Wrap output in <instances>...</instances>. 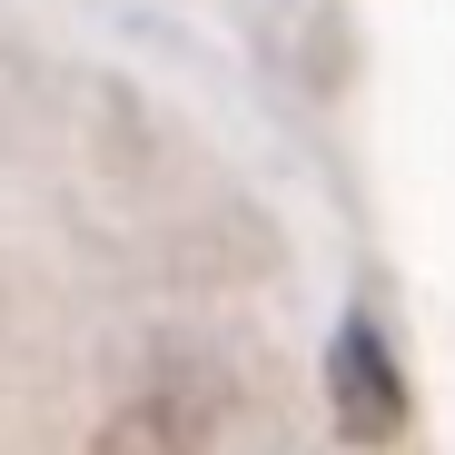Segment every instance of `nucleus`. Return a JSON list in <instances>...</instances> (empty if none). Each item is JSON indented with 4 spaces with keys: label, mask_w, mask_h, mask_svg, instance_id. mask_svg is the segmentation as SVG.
I'll use <instances>...</instances> for the list:
<instances>
[{
    "label": "nucleus",
    "mask_w": 455,
    "mask_h": 455,
    "mask_svg": "<svg viewBox=\"0 0 455 455\" xmlns=\"http://www.w3.org/2000/svg\"><path fill=\"white\" fill-rule=\"evenodd\" d=\"M327 416H337L347 445H396V435H406V376H396V347L376 337L366 317H347L337 347H327Z\"/></svg>",
    "instance_id": "f257e3e1"
},
{
    "label": "nucleus",
    "mask_w": 455,
    "mask_h": 455,
    "mask_svg": "<svg viewBox=\"0 0 455 455\" xmlns=\"http://www.w3.org/2000/svg\"><path fill=\"white\" fill-rule=\"evenodd\" d=\"M208 445H218V406H208L198 387H179V376L139 387V396L90 435V455H208Z\"/></svg>",
    "instance_id": "f03ea898"
}]
</instances>
